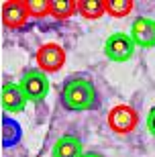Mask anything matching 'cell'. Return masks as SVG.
Listing matches in <instances>:
<instances>
[{
  "label": "cell",
  "instance_id": "cell-5",
  "mask_svg": "<svg viewBox=\"0 0 155 157\" xmlns=\"http://www.w3.org/2000/svg\"><path fill=\"white\" fill-rule=\"evenodd\" d=\"M35 59H37V70H41L43 74H55L65 65V51L57 43H45L37 49Z\"/></svg>",
  "mask_w": 155,
  "mask_h": 157
},
{
  "label": "cell",
  "instance_id": "cell-4",
  "mask_svg": "<svg viewBox=\"0 0 155 157\" xmlns=\"http://www.w3.org/2000/svg\"><path fill=\"white\" fill-rule=\"evenodd\" d=\"M18 84L23 88L25 96L29 98V102H43L47 98V94H49V78L41 70L25 71Z\"/></svg>",
  "mask_w": 155,
  "mask_h": 157
},
{
  "label": "cell",
  "instance_id": "cell-15",
  "mask_svg": "<svg viewBox=\"0 0 155 157\" xmlns=\"http://www.w3.org/2000/svg\"><path fill=\"white\" fill-rule=\"evenodd\" d=\"M82 157H104L102 153H96V151H88V153H84Z\"/></svg>",
  "mask_w": 155,
  "mask_h": 157
},
{
  "label": "cell",
  "instance_id": "cell-11",
  "mask_svg": "<svg viewBox=\"0 0 155 157\" xmlns=\"http://www.w3.org/2000/svg\"><path fill=\"white\" fill-rule=\"evenodd\" d=\"M78 12L88 21L100 18L106 12V0H78Z\"/></svg>",
  "mask_w": 155,
  "mask_h": 157
},
{
  "label": "cell",
  "instance_id": "cell-9",
  "mask_svg": "<svg viewBox=\"0 0 155 157\" xmlns=\"http://www.w3.org/2000/svg\"><path fill=\"white\" fill-rule=\"evenodd\" d=\"M51 155L53 157H82L84 155V145L74 135H63L55 141Z\"/></svg>",
  "mask_w": 155,
  "mask_h": 157
},
{
  "label": "cell",
  "instance_id": "cell-8",
  "mask_svg": "<svg viewBox=\"0 0 155 157\" xmlns=\"http://www.w3.org/2000/svg\"><path fill=\"white\" fill-rule=\"evenodd\" d=\"M29 104V98L25 96L21 84H14V82H6L2 86V108L6 112H23Z\"/></svg>",
  "mask_w": 155,
  "mask_h": 157
},
{
  "label": "cell",
  "instance_id": "cell-13",
  "mask_svg": "<svg viewBox=\"0 0 155 157\" xmlns=\"http://www.w3.org/2000/svg\"><path fill=\"white\" fill-rule=\"evenodd\" d=\"M27 6H29L31 17H45L49 14V0H27Z\"/></svg>",
  "mask_w": 155,
  "mask_h": 157
},
{
  "label": "cell",
  "instance_id": "cell-10",
  "mask_svg": "<svg viewBox=\"0 0 155 157\" xmlns=\"http://www.w3.org/2000/svg\"><path fill=\"white\" fill-rule=\"evenodd\" d=\"M78 12V0H49V14L53 18H69Z\"/></svg>",
  "mask_w": 155,
  "mask_h": 157
},
{
  "label": "cell",
  "instance_id": "cell-6",
  "mask_svg": "<svg viewBox=\"0 0 155 157\" xmlns=\"http://www.w3.org/2000/svg\"><path fill=\"white\" fill-rule=\"evenodd\" d=\"M31 12L27 6V0H8L2 4V23L8 29H21L27 25Z\"/></svg>",
  "mask_w": 155,
  "mask_h": 157
},
{
  "label": "cell",
  "instance_id": "cell-2",
  "mask_svg": "<svg viewBox=\"0 0 155 157\" xmlns=\"http://www.w3.org/2000/svg\"><path fill=\"white\" fill-rule=\"evenodd\" d=\"M108 128L116 135H129L133 133L139 124V114L137 110L129 104H116L114 108H110L108 117Z\"/></svg>",
  "mask_w": 155,
  "mask_h": 157
},
{
  "label": "cell",
  "instance_id": "cell-12",
  "mask_svg": "<svg viewBox=\"0 0 155 157\" xmlns=\"http://www.w3.org/2000/svg\"><path fill=\"white\" fill-rule=\"evenodd\" d=\"M135 8L133 0H106V12L114 18H122Z\"/></svg>",
  "mask_w": 155,
  "mask_h": 157
},
{
  "label": "cell",
  "instance_id": "cell-14",
  "mask_svg": "<svg viewBox=\"0 0 155 157\" xmlns=\"http://www.w3.org/2000/svg\"><path fill=\"white\" fill-rule=\"evenodd\" d=\"M145 122H147V131L155 137V106H151V110L147 112V121Z\"/></svg>",
  "mask_w": 155,
  "mask_h": 157
},
{
  "label": "cell",
  "instance_id": "cell-7",
  "mask_svg": "<svg viewBox=\"0 0 155 157\" xmlns=\"http://www.w3.org/2000/svg\"><path fill=\"white\" fill-rule=\"evenodd\" d=\"M131 39L141 49L155 47V21L147 17H137L131 23Z\"/></svg>",
  "mask_w": 155,
  "mask_h": 157
},
{
  "label": "cell",
  "instance_id": "cell-3",
  "mask_svg": "<svg viewBox=\"0 0 155 157\" xmlns=\"http://www.w3.org/2000/svg\"><path fill=\"white\" fill-rule=\"evenodd\" d=\"M135 41L126 33H112L104 41V55L114 61V63H125L135 55Z\"/></svg>",
  "mask_w": 155,
  "mask_h": 157
},
{
  "label": "cell",
  "instance_id": "cell-1",
  "mask_svg": "<svg viewBox=\"0 0 155 157\" xmlns=\"http://www.w3.org/2000/svg\"><path fill=\"white\" fill-rule=\"evenodd\" d=\"M96 88L86 78H72L61 88V104L68 110L84 112L96 106Z\"/></svg>",
  "mask_w": 155,
  "mask_h": 157
}]
</instances>
